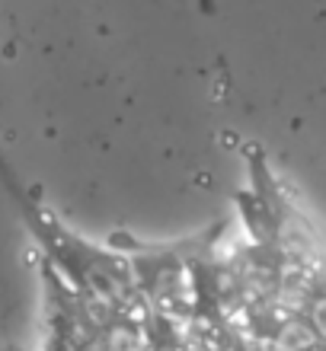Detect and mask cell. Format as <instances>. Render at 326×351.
<instances>
[{
  "instance_id": "1",
  "label": "cell",
  "mask_w": 326,
  "mask_h": 351,
  "mask_svg": "<svg viewBox=\"0 0 326 351\" xmlns=\"http://www.w3.org/2000/svg\"><path fill=\"white\" fill-rule=\"evenodd\" d=\"M314 342H317V332H314L307 323L291 319V323L281 326L279 339H275V348L279 351H307V348H314Z\"/></svg>"
},
{
  "instance_id": "2",
  "label": "cell",
  "mask_w": 326,
  "mask_h": 351,
  "mask_svg": "<svg viewBox=\"0 0 326 351\" xmlns=\"http://www.w3.org/2000/svg\"><path fill=\"white\" fill-rule=\"evenodd\" d=\"M106 351H144V345H141V339L131 329H112Z\"/></svg>"
},
{
  "instance_id": "3",
  "label": "cell",
  "mask_w": 326,
  "mask_h": 351,
  "mask_svg": "<svg viewBox=\"0 0 326 351\" xmlns=\"http://www.w3.org/2000/svg\"><path fill=\"white\" fill-rule=\"evenodd\" d=\"M301 297H304V285L294 275H285V281H281V300L294 306V304H301Z\"/></svg>"
},
{
  "instance_id": "4",
  "label": "cell",
  "mask_w": 326,
  "mask_h": 351,
  "mask_svg": "<svg viewBox=\"0 0 326 351\" xmlns=\"http://www.w3.org/2000/svg\"><path fill=\"white\" fill-rule=\"evenodd\" d=\"M314 329L326 339V300H317V304H314Z\"/></svg>"
}]
</instances>
